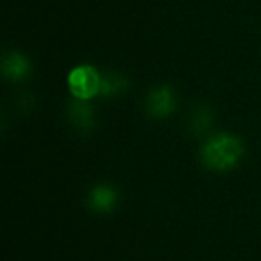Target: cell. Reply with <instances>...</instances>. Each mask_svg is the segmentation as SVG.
I'll list each match as a JSON object with an SVG mask.
<instances>
[{
  "label": "cell",
  "mask_w": 261,
  "mask_h": 261,
  "mask_svg": "<svg viewBox=\"0 0 261 261\" xmlns=\"http://www.w3.org/2000/svg\"><path fill=\"white\" fill-rule=\"evenodd\" d=\"M243 142L238 136L217 133L210 136L200 149V161L213 172H229L240 163L243 156Z\"/></svg>",
  "instance_id": "6da1fadb"
},
{
  "label": "cell",
  "mask_w": 261,
  "mask_h": 261,
  "mask_svg": "<svg viewBox=\"0 0 261 261\" xmlns=\"http://www.w3.org/2000/svg\"><path fill=\"white\" fill-rule=\"evenodd\" d=\"M68 88L72 97L91 100L100 93V70L91 65L75 66L68 73Z\"/></svg>",
  "instance_id": "7a4b0ae2"
},
{
  "label": "cell",
  "mask_w": 261,
  "mask_h": 261,
  "mask_svg": "<svg viewBox=\"0 0 261 261\" xmlns=\"http://www.w3.org/2000/svg\"><path fill=\"white\" fill-rule=\"evenodd\" d=\"M177 108V95L168 84H158L145 97V113L150 118L165 120Z\"/></svg>",
  "instance_id": "3957f363"
},
{
  "label": "cell",
  "mask_w": 261,
  "mask_h": 261,
  "mask_svg": "<svg viewBox=\"0 0 261 261\" xmlns=\"http://www.w3.org/2000/svg\"><path fill=\"white\" fill-rule=\"evenodd\" d=\"M66 120L81 135H90L97 127L93 106L90 104V100H83V98L73 97L66 102Z\"/></svg>",
  "instance_id": "277c9868"
},
{
  "label": "cell",
  "mask_w": 261,
  "mask_h": 261,
  "mask_svg": "<svg viewBox=\"0 0 261 261\" xmlns=\"http://www.w3.org/2000/svg\"><path fill=\"white\" fill-rule=\"evenodd\" d=\"M120 202V192L116 186L109 182H98L88 190L86 195V206L90 211L98 215L111 213Z\"/></svg>",
  "instance_id": "5b68a950"
},
{
  "label": "cell",
  "mask_w": 261,
  "mask_h": 261,
  "mask_svg": "<svg viewBox=\"0 0 261 261\" xmlns=\"http://www.w3.org/2000/svg\"><path fill=\"white\" fill-rule=\"evenodd\" d=\"M31 61L25 54L18 50H9L2 58V75L11 83H20L31 77Z\"/></svg>",
  "instance_id": "8992f818"
},
{
  "label": "cell",
  "mask_w": 261,
  "mask_h": 261,
  "mask_svg": "<svg viewBox=\"0 0 261 261\" xmlns=\"http://www.w3.org/2000/svg\"><path fill=\"white\" fill-rule=\"evenodd\" d=\"M215 123V113L210 106L200 104L197 106L195 109L190 115V133L197 138H202L210 133V129L213 127Z\"/></svg>",
  "instance_id": "52a82bcc"
},
{
  "label": "cell",
  "mask_w": 261,
  "mask_h": 261,
  "mask_svg": "<svg viewBox=\"0 0 261 261\" xmlns=\"http://www.w3.org/2000/svg\"><path fill=\"white\" fill-rule=\"evenodd\" d=\"M130 86V81L127 75L120 72H100V97H115V95L125 93Z\"/></svg>",
  "instance_id": "ba28073f"
}]
</instances>
